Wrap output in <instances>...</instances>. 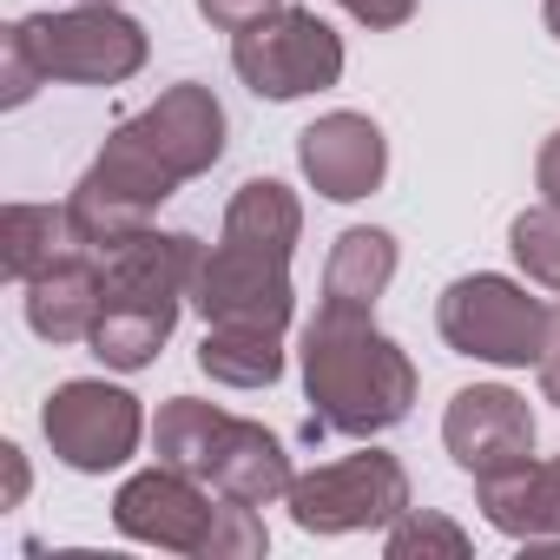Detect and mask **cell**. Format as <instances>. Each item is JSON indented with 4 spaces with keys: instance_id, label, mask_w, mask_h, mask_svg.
Masks as SVG:
<instances>
[{
    "instance_id": "obj_1",
    "label": "cell",
    "mask_w": 560,
    "mask_h": 560,
    "mask_svg": "<svg viewBox=\"0 0 560 560\" xmlns=\"http://www.w3.org/2000/svg\"><path fill=\"white\" fill-rule=\"evenodd\" d=\"M304 396L330 435H383L416 402V363L370 311L317 304L304 324Z\"/></svg>"
},
{
    "instance_id": "obj_2",
    "label": "cell",
    "mask_w": 560,
    "mask_h": 560,
    "mask_svg": "<svg viewBox=\"0 0 560 560\" xmlns=\"http://www.w3.org/2000/svg\"><path fill=\"white\" fill-rule=\"evenodd\" d=\"M205 264V244L191 231H132L126 244L100 250V270H106V304H100V324L86 337V350L106 363V370H145L172 330H178V311L191 304V277Z\"/></svg>"
},
{
    "instance_id": "obj_3",
    "label": "cell",
    "mask_w": 560,
    "mask_h": 560,
    "mask_svg": "<svg viewBox=\"0 0 560 560\" xmlns=\"http://www.w3.org/2000/svg\"><path fill=\"white\" fill-rule=\"evenodd\" d=\"M435 330L455 357H475L494 370H527V363H540V343H547V304L527 298V284H514V277L475 270L442 291Z\"/></svg>"
},
{
    "instance_id": "obj_4",
    "label": "cell",
    "mask_w": 560,
    "mask_h": 560,
    "mask_svg": "<svg viewBox=\"0 0 560 560\" xmlns=\"http://www.w3.org/2000/svg\"><path fill=\"white\" fill-rule=\"evenodd\" d=\"M231 67L257 100H304L343 80V34L317 21V8H277L270 21L231 34Z\"/></svg>"
},
{
    "instance_id": "obj_5",
    "label": "cell",
    "mask_w": 560,
    "mask_h": 560,
    "mask_svg": "<svg viewBox=\"0 0 560 560\" xmlns=\"http://www.w3.org/2000/svg\"><path fill=\"white\" fill-rule=\"evenodd\" d=\"M284 501L304 534H370L409 514V468L383 448H363V455L298 475Z\"/></svg>"
},
{
    "instance_id": "obj_6",
    "label": "cell",
    "mask_w": 560,
    "mask_h": 560,
    "mask_svg": "<svg viewBox=\"0 0 560 560\" xmlns=\"http://www.w3.org/2000/svg\"><path fill=\"white\" fill-rule=\"evenodd\" d=\"M27 40L60 86H119L145 67V27L119 14L113 0H80L60 14H27Z\"/></svg>"
},
{
    "instance_id": "obj_7",
    "label": "cell",
    "mask_w": 560,
    "mask_h": 560,
    "mask_svg": "<svg viewBox=\"0 0 560 560\" xmlns=\"http://www.w3.org/2000/svg\"><path fill=\"white\" fill-rule=\"evenodd\" d=\"M40 429H47V448L73 468V475H113L139 455L145 442V409L132 389L119 383H100V376H73L47 396L40 409Z\"/></svg>"
},
{
    "instance_id": "obj_8",
    "label": "cell",
    "mask_w": 560,
    "mask_h": 560,
    "mask_svg": "<svg viewBox=\"0 0 560 560\" xmlns=\"http://www.w3.org/2000/svg\"><path fill=\"white\" fill-rule=\"evenodd\" d=\"M191 311L205 324H237V330L284 337L291 330V311H298L291 257L257 250V244H237V237L218 231V244L205 250V264L191 277Z\"/></svg>"
},
{
    "instance_id": "obj_9",
    "label": "cell",
    "mask_w": 560,
    "mask_h": 560,
    "mask_svg": "<svg viewBox=\"0 0 560 560\" xmlns=\"http://www.w3.org/2000/svg\"><path fill=\"white\" fill-rule=\"evenodd\" d=\"M218 514H224V494L205 488L198 475L172 468V462L126 475L119 494H113V527H119L126 540L165 547V553H191V560H211Z\"/></svg>"
},
{
    "instance_id": "obj_10",
    "label": "cell",
    "mask_w": 560,
    "mask_h": 560,
    "mask_svg": "<svg viewBox=\"0 0 560 560\" xmlns=\"http://www.w3.org/2000/svg\"><path fill=\"white\" fill-rule=\"evenodd\" d=\"M113 132L132 139L172 185H185V178H205V172L224 159V132H231V126H224V106H218L211 86L178 80V86H165L145 113L119 119Z\"/></svg>"
},
{
    "instance_id": "obj_11",
    "label": "cell",
    "mask_w": 560,
    "mask_h": 560,
    "mask_svg": "<svg viewBox=\"0 0 560 560\" xmlns=\"http://www.w3.org/2000/svg\"><path fill=\"white\" fill-rule=\"evenodd\" d=\"M442 442L455 455V468L468 475H494L534 455V409L527 396H514L508 383H475L455 389L448 416H442Z\"/></svg>"
},
{
    "instance_id": "obj_12",
    "label": "cell",
    "mask_w": 560,
    "mask_h": 560,
    "mask_svg": "<svg viewBox=\"0 0 560 560\" xmlns=\"http://www.w3.org/2000/svg\"><path fill=\"white\" fill-rule=\"evenodd\" d=\"M298 165L330 205H357L389 178V139L370 113H324L298 132Z\"/></svg>"
},
{
    "instance_id": "obj_13",
    "label": "cell",
    "mask_w": 560,
    "mask_h": 560,
    "mask_svg": "<svg viewBox=\"0 0 560 560\" xmlns=\"http://www.w3.org/2000/svg\"><path fill=\"white\" fill-rule=\"evenodd\" d=\"M100 304H106V270H100V250L80 244L27 284V330L40 343H86L100 324Z\"/></svg>"
},
{
    "instance_id": "obj_14",
    "label": "cell",
    "mask_w": 560,
    "mask_h": 560,
    "mask_svg": "<svg viewBox=\"0 0 560 560\" xmlns=\"http://www.w3.org/2000/svg\"><path fill=\"white\" fill-rule=\"evenodd\" d=\"M291 455L264 422H244V416H224L218 429V448H211V468H205V488L231 494V501H250V508H270L291 494Z\"/></svg>"
},
{
    "instance_id": "obj_15",
    "label": "cell",
    "mask_w": 560,
    "mask_h": 560,
    "mask_svg": "<svg viewBox=\"0 0 560 560\" xmlns=\"http://www.w3.org/2000/svg\"><path fill=\"white\" fill-rule=\"evenodd\" d=\"M481 488V514L488 527H501L508 540H540V534H560V455H527L514 468H494V475H475Z\"/></svg>"
},
{
    "instance_id": "obj_16",
    "label": "cell",
    "mask_w": 560,
    "mask_h": 560,
    "mask_svg": "<svg viewBox=\"0 0 560 560\" xmlns=\"http://www.w3.org/2000/svg\"><path fill=\"white\" fill-rule=\"evenodd\" d=\"M389 284H396V237L376 231V224H350L330 244V264H324V304L376 311V298Z\"/></svg>"
},
{
    "instance_id": "obj_17",
    "label": "cell",
    "mask_w": 560,
    "mask_h": 560,
    "mask_svg": "<svg viewBox=\"0 0 560 560\" xmlns=\"http://www.w3.org/2000/svg\"><path fill=\"white\" fill-rule=\"evenodd\" d=\"M224 237L237 244H257V250H277L291 257L298 237H304V205L284 178H244L224 205Z\"/></svg>"
},
{
    "instance_id": "obj_18",
    "label": "cell",
    "mask_w": 560,
    "mask_h": 560,
    "mask_svg": "<svg viewBox=\"0 0 560 560\" xmlns=\"http://www.w3.org/2000/svg\"><path fill=\"white\" fill-rule=\"evenodd\" d=\"M67 250H80L67 205H8L0 211V270H8L14 284H34Z\"/></svg>"
},
{
    "instance_id": "obj_19",
    "label": "cell",
    "mask_w": 560,
    "mask_h": 560,
    "mask_svg": "<svg viewBox=\"0 0 560 560\" xmlns=\"http://www.w3.org/2000/svg\"><path fill=\"white\" fill-rule=\"evenodd\" d=\"M198 370L224 389H270L284 376V337L270 330H237V324H205Z\"/></svg>"
},
{
    "instance_id": "obj_20",
    "label": "cell",
    "mask_w": 560,
    "mask_h": 560,
    "mask_svg": "<svg viewBox=\"0 0 560 560\" xmlns=\"http://www.w3.org/2000/svg\"><path fill=\"white\" fill-rule=\"evenodd\" d=\"M218 429H224V409H218V402L172 396V402L159 409V422H152V448H159V462H172V468H185V475L205 481L211 448H218Z\"/></svg>"
},
{
    "instance_id": "obj_21",
    "label": "cell",
    "mask_w": 560,
    "mask_h": 560,
    "mask_svg": "<svg viewBox=\"0 0 560 560\" xmlns=\"http://www.w3.org/2000/svg\"><path fill=\"white\" fill-rule=\"evenodd\" d=\"M508 250L514 264L534 277L540 291H560V205H527L514 224H508Z\"/></svg>"
},
{
    "instance_id": "obj_22",
    "label": "cell",
    "mask_w": 560,
    "mask_h": 560,
    "mask_svg": "<svg viewBox=\"0 0 560 560\" xmlns=\"http://www.w3.org/2000/svg\"><path fill=\"white\" fill-rule=\"evenodd\" d=\"M383 553L389 560H468L475 553V540L448 521V514H402V521H389V534H383Z\"/></svg>"
},
{
    "instance_id": "obj_23",
    "label": "cell",
    "mask_w": 560,
    "mask_h": 560,
    "mask_svg": "<svg viewBox=\"0 0 560 560\" xmlns=\"http://www.w3.org/2000/svg\"><path fill=\"white\" fill-rule=\"evenodd\" d=\"M40 86H47V67H40L34 40H27V21L0 27V106L14 113V106H27Z\"/></svg>"
},
{
    "instance_id": "obj_24",
    "label": "cell",
    "mask_w": 560,
    "mask_h": 560,
    "mask_svg": "<svg viewBox=\"0 0 560 560\" xmlns=\"http://www.w3.org/2000/svg\"><path fill=\"white\" fill-rule=\"evenodd\" d=\"M284 0H198V14L218 27V34H244V27H257V21H270Z\"/></svg>"
},
{
    "instance_id": "obj_25",
    "label": "cell",
    "mask_w": 560,
    "mask_h": 560,
    "mask_svg": "<svg viewBox=\"0 0 560 560\" xmlns=\"http://www.w3.org/2000/svg\"><path fill=\"white\" fill-rule=\"evenodd\" d=\"M337 8H343L350 21H363V27H376V34H389V27H402V21H416V8H422V0H337Z\"/></svg>"
},
{
    "instance_id": "obj_26",
    "label": "cell",
    "mask_w": 560,
    "mask_h": 560,
    "mask_svg": "<svg viewBox=\"0 0 560 560\" xmlns=\"http://www.w3.org/2000/svg\"><path fill=\"white\" fill-rule=\"evenodd\" d=\"M534 376H540V396L560 409V304H547V343H540V363H534Z\"/></svg>"
},
{
    "instance_id": "obj_27",
    "label": "cell",
    "mask_w": 560,
    "mask_h": 560,
    "mask_svg": "<svg viewBox=\"0 0 560 560\" xmlns=\"http://www.w3.org/2000/svg\"><path fill=\"white\" fill-rule=\"evenodd\" d=\"M534 185H540L547 205H560V132L540 145V159H534Z\"/></svg>"
},
{
    "instance_id": "obj_28",
    "label": "cell",
    "mask_w": 560,
    "mask_h": 560,
    "mask_svg": "<svg viewBox=\"0 0 560 560\" xmlns=\"http://www.w3.org/2000/svg\"><path fill=\"white\" fill-rule=\"evenodd\" d=\"M0 462H8V508H21L27 501V455L8 442V448H0Z\"/></svg>"
},
{
    "instance_id": "obj_29",
    "label": "cell",
    "mask_w": 560,
    "mask_h": 560,
    "mask_svg": "<svg viewBox=\"0 0 560 560\" xmlns=\"http://www.w3.org/2000/svg\"><path fill=\"white\" fill-rule=\"evenodd\" d=\"M540 14H547V34L560 40V0H540Z\"/></svg>"
}]
</instances>
